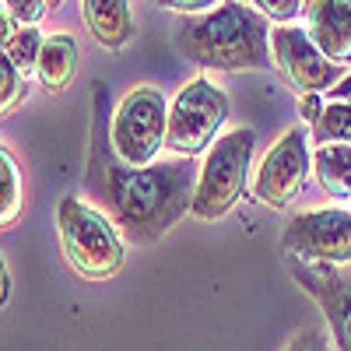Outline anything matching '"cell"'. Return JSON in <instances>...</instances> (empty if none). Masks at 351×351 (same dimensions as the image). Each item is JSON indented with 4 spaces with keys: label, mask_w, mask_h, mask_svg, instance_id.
<instances>
[{
    "label": "cell",
    "mask_w": 351,
    "mask_h": 351,
    "mask_svg": "<svg viewBox=\"0 0 351 351\" xmlns=\"http://www.w3.org/2000/svg\"><path fill=\"white\" fill-rule=\"evenodd\" d=\"M197 186L193 158H169L152 165H127L109 144V95L95 84L92 144H88L84 190L112 218L123 243L155 246L190 215Z\"/></svg>",
    "instance_id": "obj_1"
},
{
    "label": "cell",
    "mask_w": 351,
    "mask_h": 351,
    "mask_svg": "<svg viewBox=\"0 0 351 351\" xmlns=\"http://www.w3.org/2000/svg\"><path fill=\"white\" fill-rule=\"evenodd\" d=\"M271 18L246 8L243 0H225L215 11L186 14L176 28V49L190 64L218 74L236 71H271Z\"/></svg>",
    "instance_id": "obj_2"
},
{
    "label": "cell",
    "mask_w": 351,
    "mask_h": 351,
    "mask_svg": "<svg viewBox=\"0 0 351 351\" xmlns=\"http://www.w3.org/2000/svg\"><path fill=\"white\" fill-rule=\"evenodd\" d=\"M56 232H60V246L74 274L88 281H106L123 267L127 243L120 228L95 204L77 200V193H67L56 204Z\"/></svg>",
    "instance_id": "obj_3"
},
{
    "label": "cell",
    "mask_w": 351,
    "mask_h": 351,
    "mask_svg": "<svg viewBox=\"0 0 351 351\" xmlns=\"http://www.w3.org/2000/svg\"><path fill=\"white\" fill-rule=\"evenodd\" d=\"M253 141L256 134L250 127H236L208 148V158H204L193 186V204H190L193 218L218 221L239 204L253 165Z\"/></svg>",
    "instance_id": "obj_4"
},
{
    "label": "cell",
    "mask_w": 351,
    "mask_h": 351,
    "mask_svg": "<svg viewBox=\"0 0 351 351\" xmlns=\"http://www.w3.org/2000/svg\"><path fill=\"white\" fill-rule=\"evenodd\" d=\"M228 120V95L208 74L190 77L169 102L165 148L176 158H197L218 141V130Z\"/></svg>",
    "instance_id": "obj_5"
},
{
    "label": "cell",
    "mask_w": 351,
    "mask_h": 351,
    "mask_svg": "<svg viewBox=\"0 0 351 351\" xmlns=\"http://www.w3.org/2000/svg\"><path fill=\"white\" fill-rule=\"evenodd\" d=\"M169 102L155 84H137L109 116V144L127 165H152L165 148Z\"/></svg>",
    "instance_id": "obj_6"
},
{
    "label": "cell",
    "mask_w": 351,
    "mask_h": 351,
    "mask_svg": "<svg viewBox=\"0 0 351 351\" xmlns=\"http://www.w3.org/2000/svg\"><path fill=\"white\" fill-rule=\"evenodd\" d=\"M313 172V134L306 130V123L288 127L271 152L263 155L256 176H253V197L271 211H285L295 200Z\"/></svg>",
    "instance_id": "obj_7"
},
{
    "label": "cell",
    "mask_w": 351,
    "mask_h": 351,
    "mask_svg": "<svg viewBox=\"0 0 351 351\" xmlns=\"http://www.w3.org/2000/svg\"><path fill=\"white\" fill-rule=\"evenodd\" d=\"M288 263H334L351 267V211L319 208L291 218L281 239Z\"/></svg>",
    "instance_id": "obj_8"
},
{
    "label": "cell",
    "mask_w": 351,
    "mask_h": 351,
    "mask_svg": "<svg viewBox=\"0 0 351 351\" xmlns=\"http://www.w3.org/2000/svg\"><path fill=\"white\" fill-rule=\"evenodd\" d=\"M271 53H274V67L285 74V81L295 88L299 95L330 92L341 81V67L330 64L327 56L319 53V46L299 25H278L271 32Z\"/></svg>",
    "instance_id": "obj_9"
},
{
    "label": "cell",
    "mask_w": 351,
    "mask_h": 351,
    "mask_svg": "<svg viewBox=\"0 0 351 351\" xmlns=\"http://www.w3.org/2000/svg\"><path fill=\"white\" fill-rule=\"evenodd\" d=\"M295 285L324 309L330 327V348L351 351V271L334 263H288Z\"/></svg>",
    "instance_id": "obj_10"
},
{
    "label": "cell",
    "mask_w": 351,
    "mask_h": 351,
    "mask_svg": "<svg viewBox=\"0 0 351 351\" xmlns=\"http://www.w3.org/2000/svg\"><path fill=\"white\" fill-rule=\"evenodd\" d=\"M306 32L330 64H351V0H313L306 8Z\"/></svg>",
    "instance_id": "obj_11"
},
{
    "label": "cell",
    "mask_w": 351,
    "mask_h": 351,
    "mask_svg": "<svg viewBox=\"0 0 351 351\" xmlns=\"http://www.w3.org/2000/svg\"><path fill=\"white\" fill-rule=\"evenodd\" d=\"M81 14L88 32L102 49H123L134 39V14L130 0H81Z\"/></svg>",
    "instance_id": "obj_12"
},
{
    "label": "cell",
    "mask_w": 351,
    "mask_h": 351,
    "mask_svg": "<svg viewBox=\"0 0 351 351\" xmlns=\"http://www.w3.org/2000/svg\"><path fill=\"white\" fill-rule=\"evenodd\" d=\"M77 74V43L67 32H53L43 39V53L36 64V77L46 92H67Z\"/></svg>",
    "instance_id": "obj_13"
},
{
    "label": "cell",
    "mask_w": 351,
    "mask_h": 351,
    "mask_svg": "<svg viewBox=\"0 0 351 351\" xmlns=\"http://www.w3.org/2000/svg\"><path fill=\"white\" fill-rule=\"evenodd\" d=\"M313 176L334 200L351 197V144H319L313 152Z\"/></svg>",
    "instance_id": "obj_14"
},
{
    "label": "cell",
    "mask_w": 351,
    "mask_h": 351,
    "mask_svg": "<svg viewBox=\"0 0 351 351\" xmlns=\"http://www.w3.org/2000/svg\"><path fill=\"white\" fill-rule=\"evenodd\" d=\"M25 215V180H21V165L8 152V144L0 141V232H8L18 225Z\"/></svg>",
    "instance_id": "obj_15"
},
{
    "label": "cell",
    "mask_w": 351,
    "mask_h": 351,
    "mask_svg": "<svg viewBox=\"0 0 351 351\" xmlns=\"http://www.w3.org/2000/svg\"><path fill=\"white\" fill-rule=\"evenodd\" d=\"M316 144H351V102H330L324 116L313 123Z\"/></svg>",
    "instance_id": "obj_16"
},
{
    "label": "cell",
    "mask_w": 351,
    "mask_h": 351,
    "mask_svg": "<svg viewBox=\"0 0 351 351\" xmlns=\"http://www.w3.org/2000/svg\"><path fill=\"white\" fill-rule=\"evenodd\" d=\"M43 32L36 25H21L18 32H14V39L8 43V60L28 77V74H36V64H39V53H43Z\"/></svg>",
    "instance_id": "obj_17"
},
{
    "label": "cell",
    "mask_w": 351,
    "mask_h": 351,
    "mask_svg": "<svg viewBox=\"0 0 351 351\" xmlns=\"http://www.w3.org/2000/svg\"><path fill=\"white\" fill-rule=\"evenodd\" d=\"M28 95V77L8 60V53L0 49V120L8 112H14Z\"/></svg>",
    "instance_id": "obj_18"
},
{
    "label": "cell",
    "mask_w": 351,
    "mask_h": 351,
    "mask_svg": "<svg viewBox=\"0 0 351 351\" xmlns=\"http://www.w3.org/2000/svg\"><path fill=\"white\" fill-rule=\"evenodd\" d=\"M0 4H4V8L14 14L18 25H39L43 14L49 11L46 0H0Z\"/></svg>",
    "instance_id": "obj_19"
},
{
    "label": "cell",
    "mask_w": 351,
    "mask_h": 351,
    "mask_svg": "<svg viewBox=\"0 0 351 351\" xmlns=\"http://www.w3.org/2000/svg\"><path fill=\"white\" fill-rule=\"evenodd\" d=\"M256 4L263 8V14H267L274 25H291V21L302 14L306 0H256Z\"/></svg>",
    "instance_id": "obj_20"
},
{
    "label": "cell",
    "mask_w": 351,
    "mask_h": 351,
    "mask_svg": "<svg viewBox=\"0 0 351 351\" xmlns=\"http://www.w3.org/2000/svg\"><path fill=\"white\" fill-rule=\"evenodd\" d=\"M285 351H334V348H330V337L324 327H306L288 341Z\"/></svg>",
    "instance_id": "obj_21"
},
{
    "label": "cell",
    "mask_w": 351,
    "mask_h": 351,
    "mask_svg": "<svg viewBox=\"0 0 351 351\" xmlns=\"http://www.w3.org/2000/svg\"><path fill=\"white\" fill-rule=\"evenodd\" d=\"M158 4L176 14H204V11H215L218 4H225V0H158Z\"/></svg>",
    "instance_id": "obj_22"
},
{
    "label": "cell",
    "mask_w": 351,
    "mask_h": 351,
    "mask_svg": "<svg viewBox=\"0 0 351 351\" xmlns=\"http://www.w3.org/2000/svg\"><path fill=\"white\" fill-rule=\"evenodd\" d=\"M324 109H327V102H324V95L319 92H306V95H299V116H302V123H316L319 116H324Z\"/></svg>",
    "instance_id": "obj_23"
},
{
    "label": "cell",
    "mask_w": 351,
    "mask_h": 351,
    "mask_svg": "<svg viewBox=\"0 0 351 351\" xmlns=\"http://www.w3.org/2000/svg\"><path fill=\"white\" fill-rule=\"evenodd\" d=\"M18 21H14V14L4 8V4H0V49H8V43L14 39V32H18Z\"/></svg>",
    "instance_id": "obj_24"
},
{
    "label": "cell",
    "mask_w": 351,
    "mask_h": 351,
    "mask_svg": "<svg viewBox=\"0 0 351 351\" xmlns=\"http://www.w3.org/2000/svg\"><path fill=\"white\" fill-rule=\"evenodd\" d=\"M8 299H11V271H8V260L0 256V309L8 306Z\"/></svg>",
    "instance_id": "obj_25"
},
{
    "label": "cell",
    "mask_w": 351,
    "mask_h": 351,
    "mask_svg": "<svg viewBox=\"0 0 351 351\" xmlns=\"http://www.w3.org/2000/svg\"><path fill=\"white\" fill-rule=\"evenodd\" d=\"M330 99H337V102H351V74H344V77L330 88Z\"/></svg>",
    "instance_id": "obj_26"
},
{
    "label": "cell",
    "mask_w": 351,
    "mask_h": 351,
    "mask_svg": "<svg viewBox=\"0 0 351 351\" xmlns=\"http://www.w3.org/2000/svg\"><path fill=\"white\" fill-rule=\"evenodd\" d=\"M46 4H49V8H60V4H64V0H46Z\"/></svg>",
    "instance_id": "obj_27"
},
{
    "label": "cell",
    "mask_w": 351,
    "mask_h": 351,
    "mask_svg": "<svg viewBox=\"0 0 351 351\" xmlns=\"http://www.w3.org/2000/svg\"><path fill=\"white\" fill-rule=\"evenodd\" d=\"M306 4H313V0H306Z\"/></svg>",
    "instance_id": "obj_28"
}]
</instances>
